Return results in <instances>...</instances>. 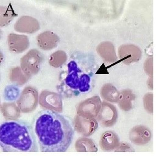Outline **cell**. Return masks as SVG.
I'll return each mask as SVG.
<instances>
[{
  "label": "cell",
  "mask_w": 156,
  "mask_h": 156,
  "mask_svg": "<svg viewBox=\"0 0 156 156\" xmlns=\"http://www.w3.org/2000/svg\"><path fill=\"white\" fill-rule=\"evenodd\" d=\"M34 131L41 152H64L73 142L75 130L69 119L59 113L45 110L35 120Z\"/></svg>",
  "instance_id": "6da1fadb"
},
{
  "label": "cell",
  "mask_w": 156,
  "mask_h": 156,
  "mask_svg": "<svg viewBox=\"0 0 156 156\" xmlns=\"http://www.w3.org/2000/svg\"><path fill=\"white\" fill-rule=\"evenodd\" d=\"M37 138L28 125L6 122L0 126V145L3 152H38Z\"/></svg>",
  "instance_id": "7a4b0ae2"
},
{
  "label": "cell",
  "mask_w": 156,
  "mask_h": 156,
  "mask_svg": "<svg viewBox=\"0 0 156 156\" xmlns=\"http://www.w3.org/2000/svg\"><path fill=\"white\" fill-rule=\"evenodd\" d=\"M67 68L66 73L61 76L58 90L69 97L89 92L91 87L90 73L81 69L76 60L69 61Z\"/></svg>",
  "instance_id": "3957f363"
},
{
  "label": "cell",
  "mask_w": 156,
  "mask_h": 156,
  "mask_svg": "<svg viewBox=\"0 0 156 156\" xmlns=\"http://www.w3.org/2000/svg\"><path fill=\"white\" fill-rule=\"evenodd\" d=\"M43 58L37 50H30L20 60V69L28 77L36 75L41 69Z\"/></svg>",
  "instance_id": "277c9868"
},
{
  "label": "cell",
  "mask_w": 156,
  "mask_h": 156,
  "mask_svg": "<svg viewBox=\"0 0 156 156\" xmlns=\"http://www.w3.org/2000/svg\"><path fill=\"white\" fill-rule=\"evenodd\" d=\"M38 92L31 86L26 87L21 93L18 99L17 105L23 113H30L38 105Z\"/></svg>",
  "instance_id": "5b68a950"
},
{
  "label": "cell",
  "mask_w": 156,
  "mask_h": 156,
  "mask_svg": "<svg viewBox=\"0 0 156 156\" xmlns=\"http://www.w3.org/2000/svg\"><path fill=\"white\" fill-rule=\"evenodd\" d=\"M98 96H94L81 102L77 107L78 115L85 118L96 119L101 107Z\"/></svg>",
  "instance_id": "8992f818"
},
{
  "label": "cell",
  "mask_w": 156,
  "mask_h": 156,
  "mask_svg": "<svg viewBox=\"0 0 156 156\" xmlns=\"http://www.w3.org/2000/svg\"><path fill=\"white\" fill-rule=\"evenodd\" d=\"M39 103L41 106L55 112H60L62 110V101L61 96L56 93L43 90L39 96Z\"/></svg>",
  "instance_id": "52a82bcc"
},
{
  "label": "cell",
  "mask_w": 156,
  "mask_h": 156,
  "mask_svg": "<svg viewBox=\"0 0 156 156\" xmlns=\"http://www.w3.org/2000/svg\"><path fill=\"white\" fill-rule=\"evenodd\" d=\"M118 116V111L116 107L110 103L103 101L96 120L102 126L110 127L117 122Z\"/></svg>",
  "instance_id": "ba28073f"
},
{
  "label": "cell",
  "mask_w": 156,
  "mask_h": 156,
  "mask_svg": "<svg viewBox=\"0 0 156 156\" xmlns=\"http://www.w3.org/2000/svg\"><path fill=\"white\" fill-rule=\"evenodd\" d=\"M118 55L120 61L129 65L140 60L142 51L138 46L133 44H124L119 47Z\"/></svg>",
  "instance_id": "9c48e42d"
},
{
  "label": "cell",
  "mask_w": 156,
  "mask_h": 156,
  "mask_svg": "<svg viewBox=\"0 0 156 156\" xmlns=\"http://www.w3.org/2000/svg\"><path fill=\"white\" fill-rule=\"evenodd\" d=\"M152 138V133L148 127L144 125H137L131 130L129 139L132 143L138 146L147 144Z\"/></svg>",
  "instance_id": "30bf717a"
},
{
  "label": "cell",
  "mask_w": 156,
  "mask_h": 156,
  "mask_svg": "<svg viewBox=\"0 0 156 156\" xmlns=\"http://www.w3.org/2000/svg\"><path fill=\"white\" fill-rule=\"evenodd\" d=\"M9 48L12 52L21 53L29 48V39L24 35L11 33L8 37Z\"/></svg>",
  "instance_id": "8fae6325"
},
{
  "label": "cell",
  "mask_w": 156,
  "mask_h": 156,
  "mask_svg": "<svg viewBox=\"0 0 156 156\" xmlns=\"http://www.w3.org/2000/svg\"><path fill=\"white\" fill-rule=\"evenodd\" d=\"M39 28V24L37 20L29 16L20 17L15 25V30L22 33H34Z\"/></svg>",
  "instance_id": "7c38bea8"
},
{
  "label": "cell",
  "mask_w": 156,
  "mask_h": 156,
  "mask_svg": "<svg viewBox=\"0 0 156 156\" xmlns=\"http://www.w3.org/2000/svg\"><path fill=\"white\" fill-rule=\"evenodd\" d=\"M60 39L54 32L46 31L38 35L37 42L39 47L44 50H50L55 48L59 43Z\"/></svg>",
  "instance_id": "4fadbf2b"
},
{
  "label": "cell",
  "mask_w": 156,
  "mask_h": 156,
  "mask_svg": "<svg viewBox=\"0 0 156 156\" xmlns=\"http://www.w3.org/2000/svg\"><path fill=\"white\" fill-rule=\"evenodd\" d=\"M120 145L118 136L112 131L104 133L101 138L100 146L105 151H110L116 149Z\"/></svg>",
  "instance_id": "5bb4252c"
},
{
  "label": "cell",
  "mask_w": 156,
  "mask_h": 156,
  "mask_svg": "<svg viewBox=\"0 0 156 156\" xmlns=\"http://www.w3.org/2000/svg\"><path fill=\"white\" fill-rule=\"evenodd\" d=\"M97 50L99 55L108 62L113 63L117 61L118 58L113 44L109 42L102 43L97 46Z\"/></svg>",
  "instance_id": "9a60e30c"
},
{
  "label": "cell",
  "mask_w": 156,
  "mask_h": 156,
  "mask_svg": "<svg viewBox=\"0 0 156 156\" xmlns=\"http://www.w3.org/2000/svg\"><path fill=\"white\" fill-rule=\"evenodd\" d=\"M135 100V95L130 90H124L120 93L118 101L119 106L125 112H129L133 108V102Z\"/></svg>",
  "instance_id": "2e32d148"
},
{
  "label": "cell",
  "mask_w": 156,
  "mask_h": 156,
  "mask_svg": "<svg viewBox=\"0 0 156 156\" xmlns=\"http://www.w3.org/2000/svg\"><path fill=\"white\" fill-rule=\"evenodd\" d=\"M120 92L112 84H105L101 87V97L111 103H116L119 101Z\"/></svg>",
  "instance_id": "e0dca14e"
},
{
  "label": "cell",
  "mask_w": 156,
  "mask_h": 156,
  "mask_svg": "<svg viewBox=\"0 0 156 156\" xmlns=\"http://www.w3.org/2000/svg\"><path fill=\"white\" fill-rule=\"evenodd\" d=\"M67 58V56L66 52L62 50H58L54 52L50 56L49 62L51 66L55 68H58L65 63Z\"/></svg>",
  "instance_id": "ac0fdd59"
},
{
  "label": "cell",
  "mask_w": 156,
  "mask_h": 156,
  "mask_svg": "<svg viewBox=\"0 0 156 156\" xmlns=\"http://www.w3.org/2000/svg\"><path fill=\"white\" fill-rule=\"evenodd\" d=\"M28 78V77L23 73L20 67L13 68L12 69L10 79L12 82L21 86L26 82Z\"/></svg>",
  "instance_id": "d6986e66"
},
{
  "label": "cell",
  "mask_w": 156,
  "mask_h": 156,
  "mask_svg": "<svg viewBox=\"0 0 156 156\" xmlns=\"http://www.w3.org/2000/svg\"><path fill=\"white\" fill-rule=\"evenodd\" d=\"M2 111L5 117L10 119H16L20 115V109L13 103L3 104Z\"/></svg>",
  "instance_id": "ffe728a7"
},
{
  "label": "cell",
  "mask_w": 156,
  "mask_h": 156,
  "mask_svg": "<svg viewBox=\"0 0 156 156\" xmlns=\"http://www.w3.org/2000/svg\"><path fill=\"white\" fill-rule=\"evenodd\" d=\"M144 106L148 113H153V94L152 93H148L145 94L144 97Z\"/></svg>",
  "instance_id": "44dd1931"
},
{
  "label": "cell",
  "mask_w": 156,
  "mask_h": 156,
  "mask_svg": "<svg viewBox=\"0 0 156 156\" xmlns=\"http://www.w3.org/2000/svg\"><path fill=\"white\" fill-rule=\"evenodd\" d=\"M144 69H145V72L148 75L152 77V76H153V59H152V58L147 59L146 61H145Z\"/></svg>",
  "instance_id": "7402d4cb"
},
{
  "label": "cell",
  "mask_w": 156,
  "mask_h": 156,
  "mask_svg": "<svg viewBox=\"0 0 156 156\" xmlns=\"http://www.w3.org/2000/svg\"><path fill=\"white\" fill-rule=\"evenodd\" d=\"M115 151H122V152H135V150L131 145L126 142H122L119 146L118 149H116Z\"/></svg>",
  "instance_id": "603a6c76"
}]
</instances>
